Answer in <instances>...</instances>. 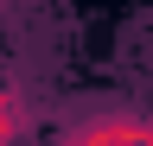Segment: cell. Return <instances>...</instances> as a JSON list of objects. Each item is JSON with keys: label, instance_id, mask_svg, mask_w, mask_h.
<instances>
[{"label": "cell", "instance_id": "cell-1", "mask_svg": "<svg viewBox=\"0 0 153 146\" xmlns=\"http://www.w3.org/2000/svg\"><path fill=\"white\" fill-rule=\"evenodd\" d=\"M57 146H147V121H140V114H128V108H108V114L76 121Z\"/></svg>", "mask_w": 153, "mask_h": 146}, {"label": "cell", "instance_id": "cell-2", "mask_svg": "<svg viewBox=\"0 0 153 146\" xmlns=\"http://www.w3.org/2000/svg\"><path fill=\"white\" fill-rule=\"evenodd\" d=\"M19 134H26V108H19V95L0 83V146H19Z\"/></svg>", "mask_w": 153, "mask_h": 146}, {"label": "cell", "instance_id": "cell-3", "mask_svg": "<svg viewBox=\"0 0 153 146\" xmlns=\"http://www.w3.org/2000/svg\"><path fill=\"white\" fill-rule=\"evenodd\" d=\"M140 121H147V146H153V114H140Z\"/></svg>", "mask_w": 153, "mask_h": 146}]
</instances>
